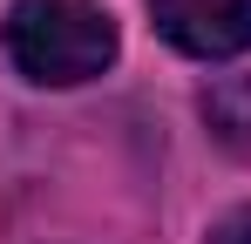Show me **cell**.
<instances>
[{
    "label": "cell",
    "mask_w": 251,
    "mask_h": 244,
    "mask_svg": "<svg viewBox=\"0 0 251 244\" xmlns=\"http://www.w3.org/2000/svg\"><path fill=\"white\" fill-rule=\"evenodd\" d=\"M150 14L170 48L197 61H224L251 48V0H150Z\"/></svg>",
    "instance_id": "2"
},
{
    "label": "cell",
    "mask_w": 251,
    "mask_h": 244,
    "mask_svg": "<svg viewBox=\"0 0 251 244\" xmlns=\"http://www.w3.org/2000/svg\"><path fill=\"white\" fill-rule=\"evenodd\" d=\"M210 244H251V203H245V210H231V217L210 231Z\"/></svg>",
    "instance_id": "3"
},
{
    "label": "cell",
    "mask_w": 251,
    "mask_h": 244,
    "mask_svg": "<svg viewBox=\"0 0 251 244\" xmlns=\"http://www.w3.org/2000/svg\"><path fill=\"white\" fill-rule=\"evenodd\" d=\"M7 54L41 88H75L116 61V21L95 0H14L7 7Z\"/></svg>",
    "instance_id": "1"
}]
</instances>
